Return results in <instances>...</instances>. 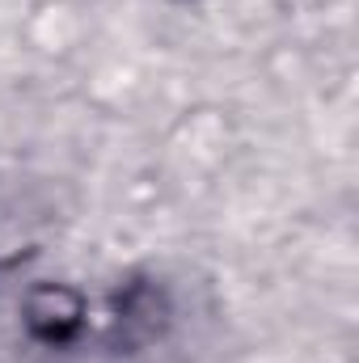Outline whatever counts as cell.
<instances>
[{"instance_id":"1","label":"cell","mask_w":359,"mask_h":363,"mask_svg":"<svg viewBox=\"0 0 359 363\" xmlns=\"http://www.w3.org/2000/svg\"><path fill=\"white\" fill-rule=\"evenodd\" d=\"M170 321V300L161 287L153 283H127L114 300V321H110V334H114V347L123 351H136L153 338H161Z\"/></svg>"},{"instance_id":"2","label":"cell","mask_w":359,"mask_h":363,"mask_svg":"<svg viewBox=\"0 0 359 363\" xmlns=\"http://www.w3.org/2000/svg\"><path fill=\"white\" fill-rule=\"evenodd\" d=\"M26 325H30L34 338L64 347L85 325V300L64 283H38L26 296Z\"/></svg>"}]
</instances>
